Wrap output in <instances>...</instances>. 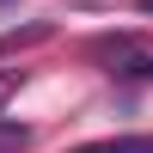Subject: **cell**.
Masks as SVG:
<instances>
[{
  "mask_svg": "<svg viewBox=\"0 0 153 153\" xmlns=\"http://www.w3.org/2000/svg\"><path fill=\"white\" fill-rule=\"evenodd\" d=\"M80 153H153V135H117V141H86Z\"/></svg>",
  "mask_w": 153,
  "mask_h": 153,
  "instance_id": "1",
  "label": "cell"
},
{
  "mask_svg": "<svg viewBox=\"0 0 153 153\" xmlns=\"http://www.w3.org/2000/svg\"><path fill=\"white\" fill-rule=\"evenodd\" d=\"M49 37V25H25V31H6L0 37V49H25V43H43Z\"/></svg>",
  "mask_w": 153,
  "mask_h": 153,
  "instance_id": "2",
  "label": "cell"
},
{
  "mask_svg": "<svg viewBox=\"0 0 153 153\" xmlns=\"http://www.w3.org/2000/svg\"><path fill=\"white\" fill-rule=\"evenodd\" d=\"M92 49H98V55H117V61H123V55H135L141 43H135V37H98Z\"/></svg>",
  "mask_w": 153,
  "mask_h": 153,
  "instance_id": "3",
  "label": "cell"
},
{
  "mask_svg": "<svg viewBox=\"0 0 153 153\" xmlns=\"http://www.w3.org/2000/svg\"><path fill=\"white\" fill-rule=\"evenodd\" d=\"M12 92H19V68H0V104H6Z\"/></svg>",
  "mask_w": 153,
  "mask_h": 153,
  "instance_id": "4",
  "label": "cell"
},
{
  "mask_svg": "<svg viewBox=\"0 0 153 153\" xmlns=\"http://www.w3.org/2000/svg\"><path fill=\"white\" fill-rule=\"evenodd\" d=\"M123 74H141V80H153V61H141V68H123Z\"/></svg>",
  "mask_w": 153,
  "mask_h": 153,
  "instance_id": "5",
  "label": "cell"
}]
</instances>
